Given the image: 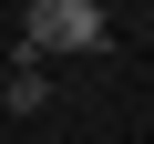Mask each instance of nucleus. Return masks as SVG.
Listing matches in <instances>:
<instances>
[{"mask_svg":"<svg viewBox=\"0 0 154 144\" xmlns=\"http://www.w3.org/2000/svg\"><path fill=\"white\" fill-rule=\"evenodd\" d=\"M113 21H103V0H31L21 11V52H103Z\"/></svg>","mask_w":154,"mask_h":144,"instance_id":"f257e3e1","label":"nucleus"},{"mask_svg":"<svg viewBox=\"0 0 154 144\" xmlns=\"http://www.w3.org/2000/svg\"><path fill=\"white\" fill-rule=\"evenodd\" d=\"M0 103H11V113H41V103H51V72H41V52H21L11 72H0Z\"/></svg>","mask_w":154,"mask_h":144,"instance_id":"f03ea898","label":"nucleus"}]
</instances>
